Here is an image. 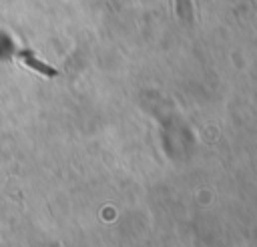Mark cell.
<instances>
[{"mask_svg":"<svg viewBox=\"0 0 257 247\" xmlns=\"http://www.w3.org/2000/svg\"><path fill=\"white\" fill-rule=\"evenodd\" d=\"M24 64H28L30 68H34L36 72H40V74H44V76H56L58 72L52 68V66H48V64H44L42 60H38L30 50H18V54H16Z\"/></svg>","mask_w":257,"mask_h":247,"instance_id":"1","label":"cell"}]
</instances>
